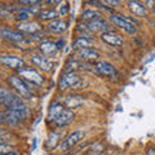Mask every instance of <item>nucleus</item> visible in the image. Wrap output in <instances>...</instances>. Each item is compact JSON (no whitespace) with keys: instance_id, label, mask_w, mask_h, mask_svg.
<instances>
[{"instance_id":"obj_1","label":"nucleus","mask_w":155,"mask_h":155,"mask_svg":"<svg viewBox=\"0 0 155 155\" xmlns=\"http://www.w3.org/2000/svg\"><path fill=\"white\" fill-rule=\"evenodd\" d=\"M28 115H30V110L26 106V107L19 109V110H7L5 113L2 114V118H3V122H5L11 125H16L22 119H26Z\"/></svg>"},{"instance_id":"obj_2","label":"nucleus","mask_w":155,"mask_h":155,"mask_svg":"<svg viewBox=\"0 0 155 155\" xmlns=\"http://www.w3.org/2000/svg\"><path fill=\"white\" fill-rule=\"evenodd\" d=\"M8 83L11 84L12 88L16 89L21 96H23V97H30V94H31V89L28 88V85L21 79V78L12 75V76H9V78H8Z\"/></svg>"},{"instance_id":"obj_3","label":"nucleus","mask_w":155,"mask_h":155,"mask_svg":"<svg viewBox=\"0 0 155 155\" xmlns=\"http://www.w3.org/2000/svg\"><path fill=\"white\" fill-rule=\"evenodd\" d=\"M18 74L21 75L25 80H27L28 83H31V84L41 85L43 83H44L43 76L34 69H21V70H18Z\"/></svg>"},{"instance_id":"obj_4","label":"nucleus","mask_w":155,"mask_h":155,"mask_svg":"<svg viewBox=\"0 0 155 155\" xmlns=\"http://www.w3.org/2000/svg\"><path fill=\"white\" fill-rule=\"evenodd\" d=\"M80 81V76L76 74H64L58 80V88L65 91L70 87H75Z\"/></svg>"},{"instance_id":"obj_5","label":"nucleus","mask_w":155,"mask_h":155,"mask_svg":"<svg viewBox=\"0 0 155 155\" xmlns=\"http://www.w3.org/2000/svg\"><path fill=\"white\" fill-rule=\"evenodd\" d=\"M21 98H18L16 94H13L11 91H8L7 88H0V101H2V105L5 106L7 109H9L12 105H14L19 101Z\"/></svg>"},{"instance_id":"obj_6","label":"nucleus","mask_w":155,"mask_h":155,"mask_svg":"<svg viewBox=\"0 0 155 155\" xmlns=\"http://www.w3.org/2000/svg\"><path fill=\"white\" fill-rule=\"evenodd\" d=\"M110 21L113 22L115 26H118L119 28L124 30L125 32H128V34H134V32H136V27L132 25V23H129L128 21H125L124 17L111 16V17H110Z\"/></svg>"},{"instance_id":"obj_7","label":"nucleus","mask_w":155,"mask_h":155,"mask_svg":"<svg viewBox=\"0 0 155 155\" xmlns=\"http://www.w3.org/2000/svg\"><path fill=\"white\" fill-rule=\"evenodd\" d=\"M94 67H96V71L100 72L101 75L113 76V78L118 75V71H116V69L111 64H109V62H104V61L97 62V64L94 65Z\"/></svg>"},{"instance_id":"obj_8","label":"nucleus","mask_w":155,"mask_h":155,"mask_svg":"<svg viewBox=\"0 0 155 155\" xmlns=\"http://www.w3.org/2000/svg\"><path fill=\"white\" fill-rule=\"evenodd\" d=\"M0 62L7 66V67H11V69H17V70H21V67L25 65V62L21 58H17V57H13V56H3L0 58Z\"/></svg>"},{"instance_id":"obj_9","label":"nucleus","mask_w":155,"mask_h":155,"mask_svg":"<svg viewBox=\"0 0 155 155\" xmlns=\"http://www.w3.org/2000/svg\"><path fill=\"white\" fill-rule=\"evenodd\" d=\"M0 35L5 39V40L12 41V43H16V44H19V43L25 41V38H23L22 34L16 32V31H12V30H7V28H2V31H0Z\"/></svg>"},{"instance_id":"obj_10","label":"nucleus","mask_w":155,"mask_h":155,"mask_svg":"<svg viewBox=\"0 0 155 155\" xmlns=\"http://www.w3.org/2000/svg\"><path fill=\"white\" fill-rule=\"evenodd\" d=\"M83 132H80V130H76V132H72L69 137L65 140V142L61 145V149L62 150H67L72 146H75L78 142H80V140L83 138Z\"/></svg>"},{"instance_id":"obj_11","label":"nucleus","mask_w":155,"mask_h":155,"mask_svg":"<svg viewBox=\"0 0 155 155\" xmlns=\"http://www.w3.org/2000/svg\"><path fill=\"white\" fill-rule=\"evenodd\" d=\"M76 56L84 62H89V61H96L98 58V52L92 49V48H84V49L78 51Z\"/></svg>"},{"instance_id":"obj_12","label":"nucleus","mask_w":155,"mask_h":155,"mask_svg":"<svg viewBox=\"0 0 155 155\" xmlns=\"http://www.w3.org/2000/svg\"><path fill=\"white\" fill-rule=\"evenodd\" d=\"M31 62L35 66L40 67L43 71H51L53 69V64L52 61L47 60L45 57H41V56H32L31 57Z\"/></svg>"},{"instance_id":"obj_13","label":"nucleus","mask_w":155,"mask_h":155,"mask_svg":"<svg viewBox=\"0 0 155 155\" xmlns=\"http://www.w3.org/2000/svg\"><path fill=\"white\" fill-rule=\"evenodd\" d=\"M87 26H88V28L92 32H94V31L110 32V30H111V26H109L105 21H102V19H97V21L88 22V23H87Z\"/></svg>"},{"instance_id":"obj_14","label":"nucleus","mask_w":155,"mask_h":155,"mask_svg":"<svg viewBox=\"0 0 155 155\" xmlns=\"http://www.w3.org/2000/svg\"><path fill=\"white\" fill-rule=\"evenodd\" d=\"M101 39H102L105 43H107V44L113 45V47H120V45H123V40L120 39V36H118L114 32H102Z\"/></svg>"},{"instance_id":"obj_15","label":"nucleus","mask_w":155,"mask_h":155,"mask_svg":"<svg viewBox=\"0 0 155 155\" xmlns=\"http://www.w3.org/2000/svg\"><path fill=\"white\" fill-rule=\"evenodd\" d=\"M74 114H72V111L70 110H64V113H62L60 116H58V119L54 122V124L57 127H66V125H69L72 120H74Z\"/></svg>"},{"instance_id":"obj_16","label":"nucleus","mask_w":155,"mask_h":155,"mask_svg":"<svg viewBox=\"0 0 155 155\" xmlns=\"http://www.w3.org/2000/svg\"><path fill=\"white\" fill-rule=\"evenodd\" d=\"M17 28L19 31H23V32L35 34L40 30V26H39L36 22H23V23H18Z\"/></svg>"},{"instance_id":"obj_17","label":"nucleus","mask_w":155,"mask_h":155,"mask_svg":"<svg viewBox=\"0 0 155 155\" xmlns=\"http://www.w3.org/2000/svg\"><path fill=\"white\" fill-rule=\"evenodd\" d=\"M94 39L93 38H78L72 44V49H84V48H89L92 44H93Z\"/></svg>"},{"instance_id":"obj_18","label":"nucleus","mask_w":155,"mask_h":155,"mask_svg":"<svg viewBox=\"0 0 155 155\" xmlns=\"http://www.w3.org/2000/svg\"><path fill=\"white\" fill-rule=\"evenodd\" d=\"M39 51H40L45 56H52L57 51L56 43H51V41H43L40 45H39Z\"/></svg>"},{"instance_id":"obj_19","label":"nucleus","mask_w":155,"mask_h":155,"mask_svg":"<svg viewBox=\"0 0 155 155\" xmlns=\"http://www.w3.org/2000/svg\"><path fill=\"white\" fill-rule=\"evenodd\" d=\"M129 9L136 17H145L146 16V9H145L138 2H129Z\"/></svg>"},{"instance_id":"obj_20","label":"nucleus","mask_w":155,"mask_h":155,"mask_svg":"<svg viewBox=\"0 0 155 155\" xmlns=\"http://www.w3.org/2000/svg\"><path fill=\"white\" fill-rule=\"evenodd\" d=\"M62 113H64V107H62L61 104H56V105H52L49 111H48V119L52 120V122H56Z\"/></svg>"},{"instance_id":"obj_21","label":"nucleus","mask_w":155,"mask_h":155,"mask_svg":"<svg viewBox=\"0 0 155 155\" xmlns=\"http://www.w3.org/2000/svg\"><path fill=\"white\" fill-rule=\"evenodd\" d=\"M65 105L69 109H78L83 105V98L79 96H69L65 100Z\"/></svg>"},{"instance_id":"obj_22","label":"nucleus","mask_w":155,"mask_h":155,"mask_svg":"<svg viewBox=\"0 0 155 155\" xmlns=\"http://www.w3.org/2000/svg\"><path fill=\"white\" fill-rule=\"evenodd\" d=\"M48 28H49V31H52V32L62 34V32L66 31L67 25H66V22H64V21H53V22H51L49 25H48Z\"/></svg>"},{"instance_id":"obj_23","label":"nucleus","mask_w":155,"mask_h":155,"mask_svg":"<svg viewBox=\"0 0 155 155\" xmlns=\"http://www.w3.org/2000/svg\"><path fill=\"white\" fill-rule=\"evenodd\" d=\"M38 17L39 19L41 21H54V19L58 17V12L56 11H52V9H48V11H41L38 13Z\"/></svg>"},{"instance_id":"obj_24","label":"nucleus","mask_w":155,"mask_h":155,"mask_svg":"<svg viewBox=\"0 0 155 155\" xmlns=\"http://www.w3.org/2000/svg\"><path fill=\"white\" fill-rule=\"evenodd\" d=\"M81 18L85 19V21H97V19L101 18V13L97 12V11H92V9H87V11L83 12V14H81Z\"/></svg>"},{"instance_id":"obj_25","label":"nucleus","mask_w":155,"mask_h":155,"mask_svg":"<svg viewBox=\"0 0 155 155\" xmlns=\"http://www.w3.org/2000/svg\"><path fill=\"white\" fill-rule=\"evenodd\" d=\"M60 140H61V133L60 132H53L49 136L48 141H47V147L49 150H53L58 143H60Z\"/></svg>"},{"instance_id":"obj_26","label":"nucleus","mask_w":155,"mask_h":155,"mask_svg":"<svg viewBox=\"0 0 155 155\" xmlns=\"http://www.w3.org/2000/svg\"><path fill=\"white\" fill-rule=\"evenodd\" d=\"M80 65H81V62H78L76 60H70V61L65 65L64 74H74L75 70L80 69Z\"/></svg>"},{"instance_id":"obj_27","label":"nucleus","mask_w":155,"mask_h":155,"mask_svg":"<svg viewBox=\"0 0 155 155\" xmlns=\"http://www.w3.org/2000/svg\"><path fill=\"white\" fill-rule=\"evenodd\" d=\"M31 16H32V13L30 11H27V9H21V11L16 14V18H17V21H21V23H23V22H26Z\"/></svg>"},{"instance_id":"obj_28","label":"nucleus","mask_w":155,"mask_h":155,"mask_svg":"<svg viewBox=\"0 0 155 155\" xmlns=\"http://www.w3.org/2000/svg\"><path fill=\"white\" fill-rule=\"evenodd\" d=\"M12 147L11 146H7V145L5 143H2V145H0V151H2V155L3 154H11V151H12Z\"/></svg>"},{"instance_id":"obj_29","label":"nucleus","mask_w":155,"mask_h":155,"mask_svg":"<svg viewBox=\"0 0 155 155\" xmlns=\"http://www.w3.org/2000/svg\"><path fill=\"white\" fill-rule=\"evenodd\" d=\"M102 145H101V143H96L94 145V146L93 147H92V154H98V153H101V151H102Z\"/></svg>"},{"instance_id":"obj_30","label":"nucleus","mask_w":155,"mask_h":155,"mask_svg":"<svg viewBox=\"0 0 155 155\" xmlns=\"http://www.w3.org/2000/svg\"><path fill=\"white\" fill-rule=\"evenodd\" d=\"M21 4H27V5H34V4H41V2H38V0H22L19 2Z\"/></svg>"},{"instance_id":"obj_31","label":"nucleus","mask_w":155,"mask_h":155,"mask_svg":"<svg viewBox=\"0 0 155 155\" xmlns=\"http://www.w3.org/2000/svg\"><path fill=\"white\" fill-rule=\"evenodd\" d=\"M67 12H69V7H67V5H62L60 8V14H61V16H66Z\"/></svg>"},{"instance_id":"obj_32","label":"nucleus","mask_w":155,"mask_h":155,"mask_svg":"<svg viewBox=\"0 0 155 155\" xmlns=\"http://www.w3.org/2000/svg\"><path fill=\"white\" fill-rule=\"evenodd\" d=\"M104 4H110L111 7H116V5H119V2L118 0H115V2H113V0H106V2H104Z\"/></svg>"},{"instance_id":"obj_33","label":"nucleus","mask_w":155,"mask_h":155,"mask_svg":"<svg viewBox=\"0 0 155 155\" xmlns=\"http://www.w3.org/2000/svg\"><path fill=\"white\" fill-rule=\"evenodd\" d=\"M65 45V41L64 40H58L57 43H56V47H57V49H61L62 47Z\"/></svg>"},{"instance_id":"obj_34","label":"nucleus","mask_w":155,"mask_h":155,"mask_svg":"<svg viewBox=\"0 0 155 155\" xmlns=\"http://www.w3.org/2000/svg\"><path fill=\"white\" fill-rule=\"evenodd\" d=\"M146 155H155V149H154V147H150V149H147Z\"/></svg>"},{"instance_id":"obj_35","label":"nucleus","mask_w":155,"mask_h":155,"mask_svg":"<svg viewBox=\"0 0 155 155\" xmlns=\"http://www.w3.org/2000/svg\"><path fill=\"white\" fill-rule=\"evenodd\" d=\"M61 2H56V0H48L47 4H60Z\"/></svg>"},{"instance_id":"obj_36","label":"nucleus","mask_w":155,"mask_h":155,"mask_svg":"<svg viewBox=\"0 0 155 155\" xmlns=\"http://www.w3.org/2000/svg\"><path fill=\"white\" fill-rule=\"evenodd\" d=\"M36 147V138H34V143H32V150H35Z\"/></svg>"},{"instance_id":"obj_37","label":"nucleus","mask_w":155,"mask_h":155,"mask_svg":"<svg viewBox=\"0 0 155 155\" xmlns=\"http://www.w3.org/2000/svg\"><path fill=\"white\" fill-rule=\"evenodd\" d=\"M3 155H16V154H12V153H11V154H3Z\"/></svg>"},{"instance_id":"obj_38","label":"nucleus","mask_w":155,"mask_h":155,"mask_svg":"<svg viewBox=\"0 0 155 155\" xmlns=\"http://www.w3.org/2000/svg\"><path fill=\"white\" fill-rule=\"evenodd\" d=\"M153 11L155 12V3H154V5H153Z\"/></svg>"},{"instance_id":"obj_39","label":"nucleus","mask_w":155,"mask_h":155,"mask_svg":"<svg viewBox=\"0 0 155 155\" xmlns=\"http://www.w3.org/2000/svg\"><path fill=\"white\" fill-rule=\"evenodd\" d=\"M65 155H72V154H65Z\"/></svg>"}]
</instances>
